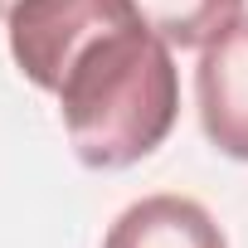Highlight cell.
<instances>
[{
  "label": "cell",
  "mask_w": 248,
  "mask_h": 248,
  "mask_svg": "<svg viewBox=\"0 0 248 248\" xmlns=\"http://www.w3.org/2000/svg\"><path fill=\"white\" fill-rule=\"evenodd\" d=\"M102 248H229L224 229L200 200L185 195H146L117 214Z\"/></svg>",
  "instance_id": "obj_4"
},
{
  "label": "cell",
  "mask_w": 248,
  "mask_h": 248,
  "mask_svg": "<svg viewBox=\"0 0 248 248\" xmlns=\"http://www.w3.org/2000/svg\"><path fill=\"white\" fill-rule=\"evenodd\" d=\"M195 97L204 137L224 156L248 161V15L204 44L195 68Z\"/></svg>",
  "instance_id": "obj_3"
},
{
  "label": "cell",
  "mask_w": 248,
  "mask_h": 248,
  "mask_svg": "<svg viewBox=\"0 0 248 248\" xmlns=\"http://www.w3.org/2000/svg\"><path fill=\"white\" fill-rule=\"evenodd\" d=\"M127 15H137L132 0H20L5 20L10 25V54L34 88L59 93L68 59L97 30L127 20Z\"/></svg>",
  "instance_id": "obj_2"
},
{
  "label": "cell",
  "mask_w": 248,
  "mask_h": 248,
  "mask_svg": "<svg viewBox=\"0 0 248 248\" xmlns=\"http://www.w3.org/2000/svg\"><path fill=\"white\" fill-rule=\"evenodd\" d=\"M54 97L78 161L88 170H127L170 137L180 117L175 54L141 15H127L68 59Z\"/></svg>",
  "instance_id": "obj_1"
},
{
  "label": "cell",
  "mask_w": 248,
  "mask_h": 248,
  "mask_svg": "<svg viewBox=\"0 0 248 248\" xmlns=\"http://www.w3.org/2000/svg\"><path fill=\"white\" fill-rule=\"evenodd\" d=\"M20 5V0H0V20H10V10Z\"/></svg>",
  "instance_id": "obj_6"
},
{
  "label": "cell",
  "mask_w": 248,
  "mask_h": 248,
  "mask_svg": "<svg viewBox=\"0 0 248 248\" xmlns=\"http://www.w3.org/2000/svg\"><path fill=\"white\" fill-rule=\"evenodd\" d=\"M132 5L170 49H204L243 20V0H132Z\"/></svg>",
  "instance_id": "obj_5"
}]
</instances>
